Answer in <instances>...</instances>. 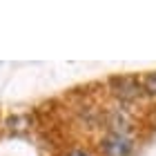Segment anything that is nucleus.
Segmentation results:
<instances>
[{"instance_id": "f257e3e1", "label": "nucleus", "mask_w": 156, "mask_h": 156, "mask_svg": "<svg viewBox=\"0 0 156 156\" xmlns=\"http://www.w3.org/2000/svg\"><path fill=\"white\" fill-rule=\"evenodd\" d=\"M109 85V91L114 94V98L123 105H129V103H136L138 98L145 96V87H143V80L136 76H114L107 80Z\"/></svg>"}, {"instance_id": "f03ea898", "label": "nucleus", "mask_w": 156, "mask_h": 156, "mask_svg": "<svg viewBox=\"0 0 156 156\" xmlns=\"http://www.w3.org/2000/svg\"><path fill=\"white\" fill-rule=\"evenodd\" d=\"M136 140L132 134L125 132H105L98 140V154L101 156H132Z\"/></svg>"}, {"instance_id": "7ed1b4c3", "label": "nucleus", "mask_w": 156, "mask_h": 156, "mask_svg": "<svg viewBox=\"0 0 156 156\" xmlns=\"http://www.w3.org/2000/svg\"><path fill=\"white\" fill-rule=\"evenodd\" d=\"M103 123H105V132H125V134H132L134 114L125 107L123 103H120V105H114V107L105 109Z\"/></svg>"}, {"instance_id": "20e7f679", "label": "nucleus", "mask_w": 156, "mask_h": 156, "mask_svg": "<svg viewBox=\"0 0 156 156\" xmlns=\"http://www.w3.org/2000/svg\"><path fill=\"white\" fill-rule=\"evenodd\" d=\"M143 80V87H145V94H150V96H156V72L152 74H147L140 78Z\"/></svg>"}, {"instance_id": "39448f33", "label": "nucleus", "mask_w": 156, "mask_h": 156, "mask_svg": "<svg viewBox=\"0 0 156 156\" xmlns=\"http://www.w3.org/2000/svg\"><path fill=\"white\" fill-rule=\"evenodd\" d=\"M65 156H94V154H91V152H87V150H80V147H76V150L67 152Z\"/></svg>"}]
</instances>
